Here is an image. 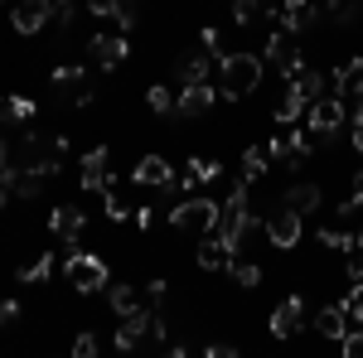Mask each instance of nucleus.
Listing matches in <instances>:
<instances>
[{"label": "nucleus", "mask_w": 363, "mask_h": 358, "mask_svg": "<svg viewBox=\"0 0 363 358\" xmlns=\"http://www.w3.org/2000/svg\"><path fill=\"white\" fill-rule=\"evenodd\" d=\"M320 203H325V189H320V184H310V179L291 184V189H286V198H281V208H291V213H301V218H306V213H315Z\"/></svg>", "instance_id": "nucleus-18"}, {"label": "nucleus", "mask_w": 363, "mask_h": 358, "mask_svg": "<svg viewBox=\"0 0 363 358\" xmlns=\"http://www.w3.org/2000/svg\"><path fill=\"white\" fill-rule=\"evenodd\" d=\"M83 228H87V213H83V208H73V203H58L54 213H49V233H54L58 242H68V247H78Z\"/></svg>", "instance_id": "nucleus-11"}, {"label": "nucleus", "mask_w": 363, "mask_h": 358, "mask_svg": "<svg viewBox=\"0 0 363 358\" xmlns=\"http://www.w3.org/2000/svg\"><path fill=\"white\" fill-rule=\"evenodd\" d=\"M150 223H155V208H150V203H140V208H136V228H150Z\"/></svg>", "instance_id": "nucleus-44"}, {"label": "nucleus", "mask_w": 363, "mask_h": 358, "mask_svg": "<svg viewBox=\"0 0 363 358\" xmlns=\"http://www.w3.org/2000/svg\"><path fill=\"white\" fill-rule=\"evenodd\" d=\"M267 63H277L281 78H301L306 73V54H301V44L286 34V29H272V39H267Z\"/></svg>", "instance_id": "nucleus-4"}, {"label": "nucleus", "mask_w": 363, "mask_h": 358, "mask_svg": "<svg viewBox=\"0 0 363 358\" xmlns=\"http://www.w3.org/2000/svg\"><path fill=\"white\" fill-rule=\"evenodd\" d=\"M97 354H102V344H97V334H92V330L73 334V354H68V358H97Z\"/></svg>", "instance_id": "nucleus-33"}, {"label": "nucleus", "mask_w": 363, "mask_h": 358, "mask_svg": "<svg viewBox=\"0 0 363 358\" xmlns=\"http://www.w3.org/2000/svg\"><path fill=\"white\" fill-rule=\"evenodd\" d=\"M354 237H359V247H363V228H359V233H354Z\"/></svg>", "instance_id": "nucleus-49"}, {"label": "nucleus", "mask_w": 363, "mask_h": 358, "mask_svg": "<svg viewBox=\"0 0 363 358\" xmlns=\"http://www.w3.org/2000/svg\"><path fill=\"white\" fill-rule=\"evenodd\" d=\"M272 169V155H267V145H247L242 150V179H262Z\"/></svg>", "instance_id": "nucleus-23"}, {"label": "nucleus", "mask_w": 363, "mask_h": 358, "mask_svg": "<svg viewBox=\"0 0 363 358\" xmlns=\"http://www.w3.org/2000/svg\"><path fill=\"white\" fill-rule=\"evenodd\" d=\"M354 15H359V0H325V20H330V25L344 29Z\"/></svg>", "instance_id": "nucleus-28"}, {"label": "nucleus", "mask_w": 363, "mask_h": 358, "mask_svg": "<svg viewBox=\"0 0 363 358\" xmlns=\"http://www.w3.org/2000/svg\"><path fill=\"white\" fill-rule=\"evenodd\" d=\"M102 208H107V218H112V223H126V218H131V213H126V194H116V189L102 194Z\"/></svg>", "instance_id": "nucleus-35"}, {"label": "nucleus", "mask_w": 363, "mask_h": 358, "mask_svg": "<svg viewBox=\"0 0 363 358\" xmlns=\"http://www.w3.org/2000/svg\"><path fill=\"white\" fill-rule=\"evenodd\" d=\"M34 116V102L29 97H5L0 102V126H15V121H29Z\"/></svg>", "instance_id": "nucleus-25"}, {"label": "nucleus", "mask_w": 363, "mask_h": 358, "mask_svg": "<svg viewBox=\"0 0 363 358\" xmlns=\"http://www.w3.org/2000/svg\"><path fill=\"white\" fill-rule=\"evenodd\" d=\"M83 179H78V189H87V194H107L116 184V174H112V155H107V145H92L83 155Z\"/></svg>", "instance_id": "nucleus-6"}, {"label": "nucleus", "mask_w": 363, "mask_h": 358, "mask_svg": "<svg viewBox=\"0 0 363 358\" xmlns=\"http://www.w3.org/2000/svg\"><path fill=\"white\" fill-rule=\"evenodd\" d=\"M267 237H272V247L291 252L301 237H306V218H301V213H291V208H277V213L267 218Z\"/></svg>", "instance_id": "nucleus-8"}, {"label": "nucleus", "mask_w": 363, "mask_h": 358, "mask_svg": "<svg viewBox=\"0 0 363 358\" xmlns=\"http://www.w3.org/2000/svg\"><path fill=\"white\" fill-rule=\"evenodd\" d=\"M218 87H223L228 97H252L257 87H262V58L257 54H223L218 58Z\"/></svg>", "instance_id": "nucleus-1"}, {"label": "nucleus", "mask_w": 363, "mask_h": 358, "mask_svg": "<svg viewBox=\"0 0 363 358\" xmlns=\"http://www.w3.org/2000/svg\"><path fill=\"white\" fill-rule=\"evenodd\" d=\"M247 184H252V179H233V184H228L223 213H242V208H247Z\"/></svg>", "instance_id": "nucleus-30"}, {"label": "nucleus", "mask_w": 363, "mask_h": 358, "mask_svg": "<svg viewBox=\"0 0 363 358\" xmlns=\"http://www.w3.org/2000/svg\"><path fill=\"white\" fill-rule=\"evenodd\" d=\"M63 276H68V286H73L78 296H97V291H107V262H102L97 252L68 247V252H63Z\"/></svg>", "instance_id": "nucleus-2"}, {"label": "nucleus", "mask_w": 363, "mask_h": 358, "mask_svg": "<svg viewBox=\"0 0 363 358\" xmlns=\"http://www.w3.org/2000/svg\"><path fill=\"white\" fill-rule=\"evenodd\" d=\"M5 203H10V184H0V208H5Z\"/></svg>", "instance_id": "nucleus-48"}, {"label": "nucleus", "mask_w": 363, "mask_h": 358, "mask_svg": "<svg viewBox=\"0 0 363 358\" xmlns=\"http://www.w3.org/2000/svg\"><path fill=\"white\" fill-rule=\"evenodd\" d=\"M315 330L325 334V339H339V344H344V334H349V315H344V305H325V310L315 315Z\"/></svg>", "instance_id": "nucleus-22"}, {"label": "nucleus", "mask_w": 363, "mask_h": 358, "mask_svg": "<svg viewBox=\"0 0 363 358\" xmlns=\"http://www.w3.org/2000/svg\"><path fill=\"white\" fill-rule=\"evenodd\" d=\"M83 10L92 20H116V10H121V0H83Z\"/></svg>", "instance_id": "nucleus-37"}, {"label": "nucleus", "mask_w": 363, "mask_h": 358, "mask_svg": "<svg viewBox=\"0 0 363 358\" xmlns=\"http://www.w3.org/2000/svg\"><path fill=\"white\" fill-rule=\"evenodd\" d=\"M0 169H10V140L0 136Z\"/></svg>", "instance_id": "nucleus-45"}, {"label": "nucleus", "mask_w": 363, "mask_h": 358, "mask_svg": "<svg viewBox=\"0 0 363 358\" xmlns=\"http://www.w3.org/2000/svg\"><path fill=\"white\" fill-rule=\"evenodd\" d=\"M344 276H349V286H354V281H363V247H354L349 257H344Z\"/></svg>", "instance_id": "nucleus-38"}, {"label": "nucleus", "mask_w": 363, "mask_h": 358, "mask_svg": "<svg viewBox=\"0 0 363 358\" xmlns=\"http://www.w3.org/2000/svg\"><path fill=\"white\" fill-rule=\"evenodd\" d=\"M0 5H5V0H0Z\"/></svg>", "instance_id": "nucleus-51"}, {"label": "nucleus", "mask_w": 363, "mask_h": 358, "mask_svg": "<svg viewBox=\"0 0 363 358\" xmlns=\"http://www.w3.org/2000/svg\"><path fill=\"white\" fill-rule=\"evenodd\" d=\"M165 296H169V286L160 281V276H155V281L145 286V301H150V305H165Z\"/></svg>", "instance_id": "nucleus-42"}, {"label": "nucleus", "mask_w": 363, "mask_h": 358, "mask_svg": "<svg viewBox=\"0 0 363 358\" xmlns=\"http://www.w3.org/2000/svg\"><path fill=\"white\" fill-rule=\"evenodd\" d=\"M39 189H44V174H39V169H20V165H15L10 194H20V198H39Z\"/></svg>", "instance_id": "nucleus-24"}, {"label": "nucleus", "mask_w": 363, "mask_h": 358, "mask_svg": "<svg viewBox=\"0 0 363 358\" xmlns=\"http://www.w3.org/2000/svg\"><path fill=\"white\" fill-rule=\"evenodd\" d=\"M194 262L203 267V272H228L238 257L228 252V242L218 237V233H199V247H194Z\"/></svg>", "instance_id": "nucleus-12"}, {"label": "nucleus", "mask_w": 363, "mask_h": 358, "mask_svg": "<svg viewBox=\"0 0 363 358\" xmlns=\"http://www.w3.org/2000/svg\"><path fill=\"white\" fill-rule=\"evenodd\" d=\"M10 320H20V301H15V296H5V301H0V330H5Z\"/></svg>", "instance_id": "nucleus-41"}, {"label": "nucleus", "mask_w": 363, "mask_h": 358, "mask_svg": "<svg viewBox=\"0 0 363 358\" xmlns=\"http://www.w3.org/2000/svg\"><path fill=\"white\" fill-rule=\"evenodd\" d=\"M199 49H208L213 58H223V34H218V25H203V29H199Z\"/></svg>", "instance_id": "nucleus-36"}, {"label": "nucleus", "mask_w": 363, "mask_h": 358, "mask_svg": "<svg viewBox=\"0 0 363 358\" xmlns=\"http://www.w3.org/2000/svg\"><path fill=\"white\" fill-rule=\"evenodd\" d=\"M160 358H189V354H184L179 344H174V349H165V354H160Z\"/></svg>", "instance_id": "nucleus-47"}, {"label": "nucleus", "mask_w": 363, "mask_h": 358, "mask_svg": "<svg viewBox=\"0 0 363 358\" xmlns=\"http://www.w3.org/2000/svg\"><path fill=\"white\" fill-rule=\"evenodd\" d=\"M320 247H330V252H354V247H359V237H354L349 228H320Z\"/></svg>", "instance_id": "nucleus-26"}, {"label": "nucleus", "mask_w": 363, "mask_h": 358, "mask_svg": "<svg viewBox=\"0 0 363 358\" xmlns=\"http://www.w3.org/2000/svg\"><path fill=\"white\" fill-rule=\"evenodd\" d=\"M121 358H136V354H121Z\"/></svg>", "instance_id": "nucleus-50"}, {"label": "nucleus", "mask_w": 363, "mask_h": 358, "mask_svg": "<svg viewBox=\"0 0 363 358\" xmlns=\"http://www.w3.org/2000/svg\"><path fill=\"white\" fill-rule=\"evenodd\" d=\"M218 102V92H213V83H199V87H179V97H174V116L179 121H194V116H203V111Z\"/></svg>", "instance_id": "nucleus-13"}, {"label": "nucleus", "mask_w": 363, "mask_h": 358, "mask_svg": "<svg viewBox=\"0 0 363 358\" xmlns=\"http://www.w3.org/2000/svg\"><path fill=\"white\" fill-rule=\"evenodd\" d=\"M87 54H92V63L97 68H121L126 63V54H131V39L126 34H92V44H87Z\"/></svg>", "instance_id": "nucleus-10"}, {"label": "nucleus", "mask_w": 363, "mask_h": 358, "mask_svg": "<svg viewBox=\"0 0 363 358\" xmlns=\"http://www.w3.org/2000/svg\"><path fill=\"white\" fill-rule=\"evenodd\" d=\"M203 358H242V349H238V344H223V339H218V344H208V349H203Z\"/></svg>", "instance_id": "nucleus-39"}, {"label": "nucleus", "mask_w": 363, "mask_h": 358, "mask_svg": "<svg viewBox=\"0 0 363 358\" xmlns=\"http://www.w3.org/2000/svg\"><path fill=\"white\" fill-rule=\"evenodd\" d=\"M344 315H349V320H354V325H363V281H354V286H349V296H344Z\"/></svg>", "instance_id": "nucleus-34"}, {"label": "nucleus", "mask_w": 363, "mask_h": 358, "mask_svg": "<svg viewBox=\"0 0 363 358\" xmlns=\"http://www.w3.org/2000/svg\"><path fill=\"white\" fill-rule=\"evenodd\" d=\"M306 111H310V97H306L296 83H291V87H286V97L277 102V121H281V126H296Z\"/></svg>", "instance_id": "nucleus-21"}, {"label": "nucleus", "mask_w": 363, "mask_h": 358, "mask_svg": "<svg viewBox=\"0 0 363 358\" xmlns=\"http://www.w3.org/2000/svg\"><path fill=\"white\" fill-rule=\"evenodd\" d=\"M335 97H344V102L363 97V54L344 58V63L335 68Z\"/></svg>", "instance_id": "nucleus-17"}, {"label": "nucleus", "mask_w": 363, "mask_h": 358, "mask_svg": "<svg viewBox=\"0 0 363 358\" xmlns=\"http://www.w3.org/2000/svg\"><path fill=\"white\" fill-rule=\"evenodd\" d=\"M262 10H267V0H233V25H242V29H247L252 20L262 15Z\"/></svg>", "instance_id": "nucleus-32"}, {"label": "nucleus", "mask_w": 363, "mask_h": 358, "mask_svg": "<svg viewBox=\"0 0 363 358\" xmlns=\"http://www.w3.org/2000/svg\"><path fill=\"white\" fill-rule=\"evenodd\" d=\"M228 276H233L242 291H257V286H262V267H257V262H242V257L228 267Z\"/></svg>", "instance_id": "nucleus-27"}, {"label": "nucleus", "mask_w": 363, "mask_h": 358, "mask_svg": "<svg viewBox=\"0 0 363 358\" xmlns=\"http://www.w3.org/2000/svg\"><path fill=\"white\" fill-rule=\"evenodd\" d=\"M349 145H354V150L363 155V126H354V140H349Z\"/></svg>", "instance_id": "nucleus-46"}, {"label": "nucleus", "mask_w": 363, "mask_h": 358, "mask_svg": "<svg viewBox=\"0 0 363 358\" xmlns=\"http://www.w3.org/2000/svg\"><path fill=\"white\" fill-rule=\"evenodd\" d=\"M344 358H363V325L354 334H344Z\"/></svg>", "instance_id": "nucleus-40"}, {"label": "nucleus", "mask_w": 363, "mask_h": 358, "mask_svg": "<svg viewBox=\"0 0 363 358\" xmlns=\"http://www.w3.org/2000/svg\"><path fill=\"white\" fill-rule=\"evenodd\" d=\"M306 116H310V136L330 145V140L339 136V126H344V97H335V92H330V97L310 102V111H306Z\"/></svg>", "instance_id": "nucleus-5"}, {"label": "nucleus", "mask_w": 363, "mask_h": 358, "mask_svg": "<svg viewBox=\"0 0 363 358\" xmlns=\"http://www.w3.org/2000/svg\"><path fill=\"white\" fill-rule=\"evenodd\" d=\"M218 174H223V165H218V160H203V155H194L189 165L169 179V189H184V194H189V189H203V184H213Z\"/></svg>", "instance_id": "nucleus-14"}, {"label": "nucleus", "mask_w": 363, "mask_h": 358, "mask_svg": "<svg viewBox=\"0 0 363 358\" xmlns=\"http://www.w3.org/2000/svg\"><path fill=\"white\" fill-rule=\"evenodd\" d=\"M49 276H54V252H49V257H34L25 272H20V281H25V286H39V281H49Z\"/></svg>", "instance_id": "nucleus-29"}, {"label": "nucleus", "mask_w": 363, "mask_h": 358, "mask_svg": "<svg viewBox=\"0 0 363 358\" xmlns=\"http://www.w3.org/2000/svg\"><path fill=\"white\" fill-rule=\"evenodd\" d=\"M145 107L155 111V116H174V97H169V87H150V92H145Z\"/></svg>", "instance_id": "nucleus-31"}, {"label": "nucleus", "mask_w": 363, "mask_h": 358, "mask_svg": "<svg viewBox=\"0 0 363 358\" xmlns=\"http://www.w3.org/2000/svg\"><path fill=\"white\" fill-rule=\"evenodd\" d=\"M140 339H150V315H131V320H121V330L112 334L116 354H136Z\"/></svg>", "instance_id": "nucleus-19"}, {"label": "nucleus", "mask_w": 363, "mask_h": 358, "mask_svg": "<svg viewBox=\"0 0 363 358\" xmlns=\"http://www.w3.org/2000/svg\"><path fill=\"white\" fill-rule=\"evenodd\" d=\"M169 179H174V169H169L165 155H140L136 169H131V184H145V189H165Z\"/></svg>", "instance_id": "nucleus-16"}, {"label": "nucleus", "mask_w": 363, "mask_h": 358, "mask_svg": "<svg viewBox=\"0 0 363 358\" xmlns=\"http://www.w3.org/2000/svg\"><path fill=\"white\" fill-rule=\"evenodd\" d=\"M10 25L15 34H39L44 25H54V0H15V10H10Z\"/></svg>", "instance_id": "nucleus-7"}, {"label": "nucleus", "mask_w": 363, "mask_h": 358, "mask_svg": "<svg viewBox=\"0 0 363 358\" xmlns=\"http://www.w3.org/2000/svg\"><path fill=\"white\" fill-rule=\"evenodd\" d=\"M208 68H218V58L208 54V49H184V54H174V78L184 87L208 83Z\"/></svg>", "instance_id": "nucleus-9"}, {"label": "nucleus", "mask_w": 363, "mask_h": 358, "mask_svg": "<svg viewBox=\"0 0 363 358\" xmlns=\"http://www.w3.org/2000/svg\"><path fill=\"white\" fill-rule=\"evenodd\" d=\"M107 301H112V310L121 320L145 315V291H136V286H107Z\"/></svg>", "instance_id": "nucleus-20"}, {"label": "nucleus", "mask_w": 363, "mask_h": 358, "mask_svg": "<svg viewBox=\"0 0 363 358\" xmlns=\"http://www.w3.org/2000/svg\"><path fill=\"white\" fill-rule=\"evenodd\" d=\"M169 223L174 228H189V233H213L223 223V203H213L208 194H194V198H179L169 208Z\"/></svg>", "instance_id": "nucleus-3"}, {"label": "nucleus", "mask_w": 363, "mask_h": 358, "mask_svg": "<svg viewBox=\"0 0 363 358\" xmlns=\"http://www.w3.org/2000/svg\"><path fill=\"white\" fill-rule=\"evenodd\" d=\"M78 25V5H58V29H73Z\"/></svg>", "instance_id": "nucleus-43"}, {"label": "nucleus", "mask_w": 363, "mask_h": 358, "mask_svg": "<svg viewBox=\"0 0 363 358\" xmlns=\"http://www.w3.org/2000/svg\"><path fill=\"white\" fill-rule=\"evenodd\" d=\"M301 325H306V301H301V296H286V301L272 310V334H277V339H291V334H301Z\"/></svg>", "instance_id": "nucleus-15"}]
</instances>
